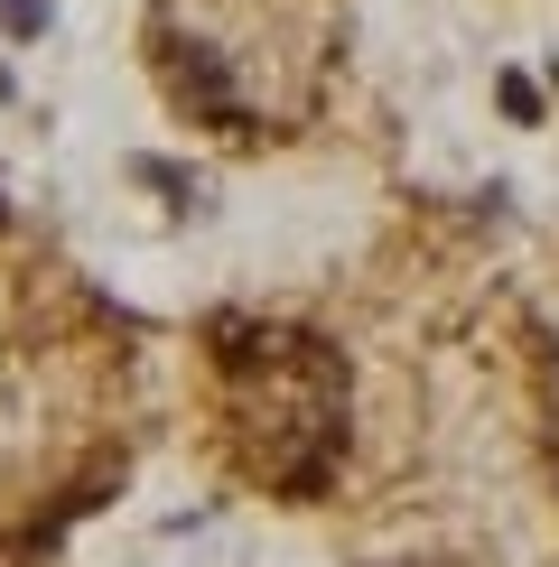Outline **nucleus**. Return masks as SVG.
I'll return each mask as SVG.
<instances>
[{"instance_id":"nucleus-1","label":"nucleus","mask_w":559,"mask_h":567,"mask_svg":"<svg viewBox=\"0 0 559 567\" xmlns=\"http://www.w3.org/2000/svg\"><path fill=\"white\" fill-rule=\"evenodd\" d=\"M0 19H10V38H38L47 29V0H0Z\"/></svg>"}]
</instances>
